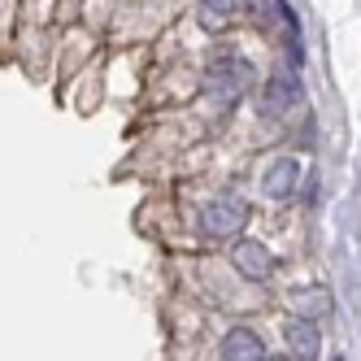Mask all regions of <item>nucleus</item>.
Instances as JSON below:
<instances>
[{
	"mask_svg": "<svg viewBox=\"0 0 361 361\" xmlns=\"http://www.w3.org/2000/svg\"><path fill=\"white\" fill-rule=\"evenodd\" d=\"M283 344H288L292 361H318L322 357V335H318V326L309 322V318H296V314L283 322Z\"/></svg>",
	"mask_w": 361,
	"mask_h": 361,
	"instance_id": "nucleus-4",
	"label": "nucleus"
},
{
	"mask_svg": "<svg viewBox=\"0 0 361 361\" xmlns=\"http://www.w3.org/2000/svg\"><path fill=\"white\" fill-rule=\"evenodd\" d=\"M222 361H270L266 357V340L252 326H231L222 335Z\"/></svg>",
	"mask_w": 361,
	"mask_h": 361,
	"instance_id": "nucleus-6",
	"label": "nucleus"
},
{
	"mask_svg": "<svg viewBox=\"0 0 361 361\" xmlns=\"http://www.w3.org/2000/svg\"><path fill=\"white\" fill-rule=\"evenodd\" d=\"M248 222V209L235 196H218L200 209V235L204 240H235Z\"/></svg>",
	"mask_w": 361,
	"mask_h": 361,
	"instance_id": "nucleus-2",
	"label": "nucleus"
},
{
	"mask_svg": "<svg viewBox=\"0 0 361 361\" xmlns=\"http://www.w3.org/2000/svg\"><path fill=\"white\" fill-rule=\"evenodd\" d=\"M292 105H300V79H296V70H279L274 79H266V87H262V109L279 118Z\"/></svg>",
	"mask_w": 361,
	"mask_h": 361,
	"instance_id": "nucleus-5",
	"label": "nucleus"
},
{
	"mask_svg": "<svg viewBox=\"0 0 361 361\" xmlns=\"http://www.w3.org/2000/svg\"><path fill=\"white\" fill-rule=\"evenodd\" d=\"M292 314L296 318H322V314H331V296H326V288H300L296 296H292Z\"/></svg>",
	"mask_w": 361,
	"mask_h": 361,
	"instance_id": "nucleus-8",
	"label": "nucleus"
},
{
	"mask_svg": "<svg viewBox=\"0 0 361 361\" xmlns=\"http://www.w3.org/2000/svg\"><path fill=\"white\" fill-rule=\"evenodd\" d=\"M200 9H204V18H218V22H226L231 13H235V0H200Z\"/></svg>",
	"mask_w": 361,
	"mask_h": 361,
	"instance_id": "nucleus-9",
	"label": "nucleus"
},
{
	"mask_svg": "<svg viewBox=\"0 0 361 361\" xmlns=\"http://www.w3.org/2000/svg\"><path fill=\"white\" fill-rule=\"evenodd\" d=\"M252 87V66L240 57H218L209 70H204V92L218 100V109L231 114L244 100V92Z\"/></svg>",
	"mask_w": 361,
	"mask_h": 361,
	"instance_id": "nucleus-1",
	"label": "nucleus"
},
{
	"mask_svg": "<svg viewBox=\"0 0 361 361\" xmlns=\"http://www.w3.org/2000/svg\"><path fill=\"white\" fill-rule=\"evenodd\" d=\"M296 183H300V161L296 157H274L270 170L262 174V188H266L270 200H288L296 192Z\"/></svg>",
	"mask_w": 361,
	"mask_h": 361,
	"instance_id": "nucleus-7",
	"label": "nucleus"
},
{
	"mask_svg": "<svg viewBox=\"0 0 361 361\" xmlns=\"http://www.w3.org/2000/svg\"><path fill=\"white\" fill-rule=\"evenodd\" d=\"M335 361H344V357H335Z\"/></svg>",
	"mask_w": 361,
	"mask_h": 361,
	"instance_id": "nucleus-10",
	"label": "nucleus"
},
{
	"mask_svg": "<svg viewBox=\"0 0 361 361\" xmlns=\"http://www.w3.org/2000/svg\"><path fill=\"white\" fill-rule=\"evenodd\" d=\"M231 266H235L248 283H266L274 274V257L266 244L257 240H235V248H231Z\"/></svg>",
	"mask_w": 361,
	"mask_h": 361,
	"instance_id": "nucleus-3",
	"label": "nucleus"
}]
</instances>
